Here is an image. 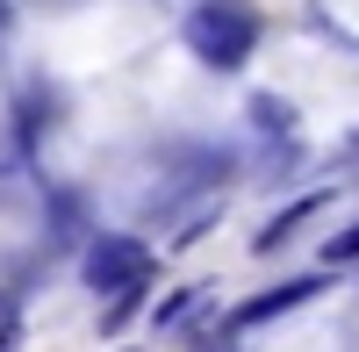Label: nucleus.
<instances>
[{
	"instance_id": "nucleus-1",
	"label": "nucleus",
	"mask_w": 359,
	"mask_h": 352,
	"mask_svg": "<svg viewBox=\"0 0 359 352\" xmlns=\"http://www.w3.org/2000/svg\"><path fill=\"white\" fill-rule=\"evenodd\" d=\"M187 43H194L201 65L237 72L252 57V43H259V15L245 8V0H201V8L187 15Z\"/></svg>"
},
{
	"instance_id": "nucleus-2",
	"label": "nucleus",
	"mask_w": 359,
	"mask_h": 352,
	"mask_svg": "<svg viewBox=\"0 0 359 352\" xmlns=\"http://www.w3.org/2000/svg\"><path fill=\"white\" fill-rule=\"evenodd\" d=\"M86 280H94L101 295H144V287H151V252L137 238H101L86 252Z\"/></svg>"
},
{
	"instance_id": "nucleus-3",
	"label": "nucleus",
	"mask_w": 359,
	"mask_h": 352,
	"mask_svg": "<svg viewBox=\"0 0 359 352\" xmlns=\"http://www.w3.org/2000/svg\"><path fill=\"white\" fill-rule=\"evenodd\" d=\"M323 259H331V266H338V259H359V230H345V238H331V245H323Z\"/></svg>"
}]
</instances>
